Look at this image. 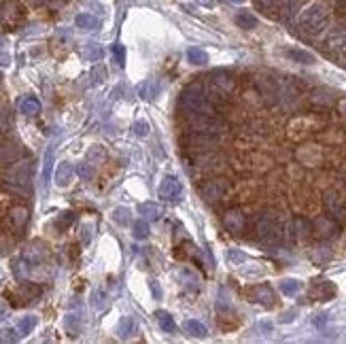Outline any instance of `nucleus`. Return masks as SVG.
<instances>
[{
	"mask_svg": "<svg viewBox=\"0 0 346 344\" xmlns=\"http://www.w3.org/2000/svg\"><path fill=\"white\" fill-rule=\"evenodd\" d=\"M178 106L183 108L185 115H202V113H215L213 102L204 90L202 83H191L181 92Z\"/></svg>",
	"mask_w": 346,
	"mask_h": 344,
	"instance_id": "nucleus-1",
	"label": "nucleus"
},
{
	"mask_svg": "<svg viewBox=\"0 0 346 344\" xmlns=\"http://www.w3.org/2000/svg\"><path fill=\"white\" fill-rule=\"evenodd\" d=\"M327 21H329L327 7L323 3H315V5H310L304 11L302 17H299V30H302L304 34H308V36H317V34H321V32L325 30Z\"/></svg>",
	"mask_w": 346,
	"mask_h": 344,
	"instance_id": "nucleus-2",
	"label": "nucleus"
},
{
	"mask_svg": "<svg viewBox=\"0 0 346 344\" xmlns=\"http://www.w3.org/2000/svg\"><path fill=\"white\" fill-rule=\"evenodd\" d=\"M204 90H206V94H208V98H210V102H213V104L221 102V100H225L232 94V90H234V77L227 70L210 72L206 77Z\"/></svg>",
	"mask_w": 346,
	"mask_h": 344,
	"instance_id": "nucleus-3",
	"label": "nucleus"
},
{
	"mask_svg": "<svg viewBox=\"0 0 346 344\" xmlns=\"http://www.w3.org/2000/svg\"><path fill=\"white\" fill-rule=\"evenodd\" d=\"M283 223L274 213H263L259 215V219L255 221V236L261 242H278L283 238Z\"/></svg>",
	"mask_w": 346,
	"mask_h": 344,
	"instance_id": "nucleus-4",
	"label": "nucleus"
},
{
	"mask_svg": "<svg viewBox=\"0 0 346 344\" xmlns=\"http://www.w3.org/2000/svg\"><path fill=\"white\" fill-rule=\"evenodd\" d=\"M187 128L191 132H206V134H223L227 124L217 113H202V115H185Z\"/></svg>",
	"mask_w": 346,
	"mask_h": 344,
	"instance_id": "nucleus-5",
	"label": "nucleus"
},
{
	"mask_svg": "<svg viewBox=\"0 0 346 344\" xmlns=\"http://www.w3.org/2000/svg\"><path fill=\"white\" fill-rule=\"evenodd\" d=\"M0 19L9 30H17L26 21V9L17 0H3L0 5Z\"/></svg>",
	"mask_w": 346,
	"mask_h": 344,
	"instance_id": "nucleus-6",
	"label": "nucleus"
},
{
	"mask_svg": "<svg viewBox=\"0 0 346 344\" xmlns=\"http://www.w3.org/2000/svg\"><path fill=\"white\" fill-rule=\"evenodd\" d=\"M183 147L189 151H213L215 147H219V138L217 134H206V132H191L181 138Z\"/></svg>",
	"mask_w": 346,
	"mask_h": 344,
	"instance_id": "nucleus-7",
	"label": "nucleus"
},
{
	"mask_svg": "<svg viewBox=\"0 0 346 344\" xmlns=\"http://www.w3.org/2000/svg\"><path fill=\"white\" fill-rule=\"evenodd\" d=\"M227 194H229V183H227V179H221V176L208 179L200 185V196H202L206 202H221Z\"/></svg>",
	"mask_w": 346,
	"mask_h": 344,
	"instance_id": "nucleus-8",
	"label": "nucleus"
},
{
	"mask_svg": "<svg viewBox=\"0 0 346 344\" xmlns=\"http://www.w3.org/2000/svg\"><path fill=\"white\" fill-rule=\"evenodd\" d=\"M158 196L166 202H181L183 200V183L176 176H164L158 187Z\"/></svg>",
	"mask_w": 346,
	"mask_h": 344,
	"instance_id": "nucleus-9",
	"label": "nucleus"
},
{
	"mask_svg": "<svg viewBox=\"0 0 346 344\" xmlns=\"http://www.w3.org/2000/svg\"><path fill=\"white\" fill-rule=\"evenodd\" d=\"M323 204H325V208H327V213L331 215V219H336V221H342L344 219L346 208L342 204V198L336 192H331V189L325 192V196H323Z\"/></svg>",
	"mask_w": 346,
	"mask_h": 344,
	"instance_id": "nucleus-10",
	"label": "nucleus"
},
{
	"mask_svg": "<svg viewBox=\"0 0 346 344\" xmlns=\"http://www.w3.org/2000/svg\"><path fill=\"white\" fill-rule=\"evenodd\" d=\"M30 179H32V164L30 162H19L9 172V181L13 183V185H21V187H24V185L30 183Z\"/></svg>",
	"mask_w": 346,
	"mask_h": 344,
	"instance_id": "nucleus-11",
	"label": "nucleus"
},
{
	"mask_svg": "<svg viewBox=\"0 0 346 344\" xmlns=\"http://www.w3.org/2000/svg\"><path fill=\"white\" fill-rule=\"evenodd\" d=\"M223 225H225V230L232 232V234H240V232L244 230V225H247V219H244V215L240 213V210L232 208V210H227V213L223 215Z\"/></svg>",
	"mask_w": 346,
	"mask_h": 344,
	"instance_id": "nucleus-12",
	"label": "nucleus"
},
{
	"mask_svg": "<svg viewBox=\"0 0 346 344\" xmlns=\"http://www.w3.org/2000/svg\"><path fill=\"white\" fill-rule=\"evenodd\" d=\"M249 295L253 297V302L263 304V306H272L274 304V291L270 289L267 285H257V287H251Z\"/></svg>",
	"mask_w": 346,
	"mask_h": 344,
	"instance_id": "nucleus-13",
	"label": "nucleus"
},
{
	"mask_svg": "<svg viewBox=\"0 0 346 344\" xmlns=\"http://www.w3.org/2000/svg\"><path fill=\"white\" fill-rule=\"evenodd\" d=\"M310 295L315 299H321V302H327V299H331L336 295V287H333L329 281H319V283L312 285Z\"/></svg>",
	"mask_w": 346,
	"mask_h": 344,
	"instance_id": "nucleus-14",
	"label": "nucleus"
},
{
	"mask_svg": "<svg viewBox=\"0 0 346 344\" xmlns=\"http://www.w3.org/2000/svg\"><path fill=\"white\" fill-rule=\"evenodd\" d=\"M72 176H74V168H72L70 162L58 164V168H55V185L58 187H68L72 183Z\"/></svg>",
	"mask_w": 346,
	"mask_h": 344,
	"instance_id": "nucleus-15",
	"label": "nucleus"
},
{
	"mask_svg": "<svg viewBox=\"0 0 346 344\" xmlns=\"http://www.w3.org/2000/svg\"><path fill=\"white\" fill-rule=\"evenodd\" d=\"M327 49L333 53H346V30H333L327 36Z\"/></svg>",
	"mask_w": 346,
	"mask_h": 344,
	"instance_id": "nucleus-16",
	"label": "nucleus"
},
{
	"mask_svg": "<svg viewBox=\"0 0 346 344\" xmlns=\"http://www.w3.org/2000/svg\"><path fill=\"white\" fill-rule=\"evenodd\" d=\"M53 164H55V149L49 147L47 151H45V158H43V172H41V183H43L45 189H47V185H49V181H51Z\"/></svg>",
	"mask_w": 346,
	"mask_h": 344,
	"instance_id": "nucleus-17",
	"label": "nucleus"
},
{
	"mask_svg": "<svg viewBox=\"0 0 346 344\" xmlns=\"http://www.w3.org/2000/svg\"><path fill=\"white\" fill-rule=\"evenodd\" d=\"M257 90L267 100H276V96H278V85H276V81L272 79V77H259L257 79Z\"/></svg>",
	"mask_w": 346,
	"mask_h": 344,
	"instance_id": "nucleus-18",
	"label": "nucleus"
},
{
	"mask_svg": "<svg viewBox=\"0 0 346 344\" xmlns=\"http://www.w3.org/2000/svg\"><path fill=\"white\" fill-rule=\"evenodd\" d=\"M138 96L142 98V100H155L160 96V81L158 79H147V81H142L140 83V87H138Z\"/></svg>",
	"mask_w": 346,
	"mask_h": 344,
	"instance_id": "nucleus-19",
	"label": "nucleus"
},
{
	"mask_svg": "<svg viewBox=\"0 0 346 344\" xmlns=\"http://www.w3.org/2000/svg\"><path fill=\"white\" fill-rule=\"evenodd\" d=\"M74 26L79 30H85V32H92V30H98L100 28V19L96 15H89V13H79L74 17Z\"/></svg>",
	"mask_w": 346,
	"mask_h": 344,
	"instance_id": "nucleus-20",
	"label": "nucleus"
},
{
	"mask_svg": "<svg viewBox=\"0 0 346 344\" xmlns=\"http://www.w3.org/2000/svg\"><path fill=\"white\" fill-rule=\"evenodd\" d=\"M138 213L142 215V219H147V221H158L164 215V208L160 204H155V202H142L138 206Z\"/></svg>",
	"mask_w": 346,
	"mask_h": 344,
	"instance_id": "nucleus-21",
	"label": "nucleus"
},
{
	"mask_svg": "<svg viewBox=\"0 0 346 344\" xmlns=\"http://www.w3.org/2000/svg\"><path fill=\"white\" fill-rule=\"evenodd\" d=\"M134 334H136V321H134L132 317H121L119 325H117V336L121 340H128Z\"/></svg>",
	"mask_w": 346,
	"mask_h": 344,
	"instance_id": "nucleus-22",
	"label": "nucleus"
},
{
	"mask_svg": "<svg viewBox=\"0 0 346 344\" xmlns=\"http://www.w3.org/2000/svg\"><path fill=\"white\" fill-rule=\"evenodd\" d=\"M19 155H21V151L13 142H3V145H0V164L15 162V160H19Z\"/></svg>",
	"mask_w": 346,
	"mask_h": 344,
	"instance_id": "nucleus-23",
	"label": "nucleus"
},
{
	"mask_svg": "<svg viewBox=\"0 0 346 344\" xmlns=\"http://www.w3.org/2000/svg\"><path fill=\"white\" fill-rule=\"evenodd\" d=\"M257 17H255L253 13H249V11H240V13H236V26L242 28V30H253L257 28Z\"/></svg>",
	"mask_w": 346,
	"mask_h": 344,
	"instance_id": "nucleus-24",
	"label": "nucleus"
},
{
	"mask_svg": "<svg viewBox=\"0 0 346 344\" xmlns=\"http://www.w3.org/2000/svg\"><path fill=\"white\" fill-rule=\"evenodd\" d=\"M185 331H187L189 336H194V338H206V336H208L206 325L200 323V321H196V319L185 321Z\"/></svg>",
	"mask_w": 346,
	"mask_h": 344,
	"instance_id": "nucleus-25",
	"label": "nucleus"
},
{
	"mask_svg": "<svg viewBox=\"0 0 346 344\" xmlns=\"http://www.w3.org/2000/svg\"><path fill=\"white\" fill-rule=\"evenodd\" d=\"M187 60L194 66H206L208 64V53L204 49H200V47H191L187 51Z\"/></svg>",
	"mask_w": 346,
	"mask_h": 344,
	"instance_id": "nucleus-26",
	"label": "nucleus"
},
{
	"mask_svg": "<svg viewBox=\"0 0 346 344\" xmlns=\"http://www.w3.org/2000/svg\"><path fill=\"white\" fill-rule=\"evenodd\" d=\"M155 319H158V323H160V327L166 331V334H172V331L176 329V323H174V319L170 317V313H166V310H158L155 313Z\"/></svg>",
	"mask_w": 346,
	"mask_h": 344,
	"instance_id": "nucleus-27",
	"label": "nucleus"
},
{
	"mask_svg": "<svg viewBox=\"0 0 346 344\" xmlns=\"http://www.w3.org/2000/svg\"><path fill=\"white\" fill-rule=\"evenodd\" d=\"M287 58H291L297 64H315V55L304 49H287Z\"/></svg>",
	"mask_w": 346,
	"mask_h": 344,
	"instance_id": "nucleus-28",
	"label": "nucleus"
},
{
	"mask_svg": "<svg viewBox=\"0 0 346 344\" xmlns=\"http://www.w3.org/2000/svg\"><path fill=\"white\" fill-rule=\"evenodd\" d=\"M19 110L24 115H39L41 113V102H39L36 98H32V96L30 98H24L19 102Z\"/></svg>",
	"mask_w": 346,
	"mask_h": 344,
	"instance_id": "nucleus-29",
	"label": "nucleus"
},
{
	"mask_svg": "<svg viewBox=\"0 0 346 344\" xmlns=\"http://www.w3.org/2000/svg\"><path fill=\"white\" fill-rule=\"evenodd\" d=\"M132 234H134V238H136V240H147L149 234H151L147 219H138L136 223L132 225Z\"/></svg>",
	"mask_w": 346,
	"mask_h": 344,
	"instance_id": "nucleus-30",
	"label": "nucleus"
},
{
	"mask_svg": "<svg viewBox=\"0 0 346 344\" xmlns=\"http://www.w3.org/2000/svg\"><path fill=\"white\" fill-rule=\"evenodd\" d=\"M278 287H281L283 295H295L299 289H302V283L295 281V279H283Z\"/></svg>",
	"mask_w": 346,
	"mask_h": 344,
	"instance_id": "nucleus-31",
	"label": "nucleus"
},
{
	"mask_svg": "<svg viewBox=\"0 0 346 344\" xmlns=\"http://www.w3.org/2000/svg\"><path fill=\"white\" fill-rule=\"evenodd\" d=\"M36 323H39V319H36L34 315H28V317L21 319V321H19V331H21V336L32 334V331H34V327H36Z\"/></svg>",
	"mask_w": 346,
	"mask_h": 344,
	"instance_id": "nucleus-32",
	"label": "nucleus"
},
{
	"mask_svg": "<svg viewBox=\"0 0 346 344\" xmlns=\"http://www.w3.org/2000/svg\"><path fill=\"white\" fill-rule=\"evenodd\" d=\"M83 53H85V58H87V60L96 62V60H100V58H102V47H100L98 43H85Z\"/></svg>",
	"mask_w": 346,
	"mask_h": 344,
	"instance_id": "nucleus-33",
	"label": "nucleus"
},
{
	"mask_svg": "<svg viewBox=\"0 0 346 344\" xmlns=\"http://www.w3.org/2000/svg\"><path fill=\"white\" fill-rule=\"evenodd\" d=\"M64 325H66V329H68L70 336H79L81 334V319L79 317L68 315V317L64 319Z\"/></svg>",
	"mask_w": 346,
	"mask_h": 344,
	"instance_id": "nucleus-34",
	"label": "nucleus"
},
{
	"mask_svg": "<svg viewBox=\"0 0 346 344\" xmlns=\"http://www.w3.org/2000/svg\"><path fill=\"white\" fill-rule=\"evenodd\" d=\"M181 279L185 281L183 285H185V289H187V291H198V289H200V285H198V276H196V274L183 270V272H181Z\"/></svg>",
	"mask_w": 346,
	"mask_h": 344,
	"instance_id": "nucleus-35",
	"label": "nucleus"
},
{
	"mask_svg": "<svg viewBox=\"0 0 346 344\" xmlns=\"http://www.w3.org/2000/svg\"><path fill=\"white\" fill-rule=\"evenodd\" d=\"M11 219H13L15 227H24L28 221V210L26 208H13L11 210Z\"/></svg>",
	"mask_w": 346,
	"mask_h": 344,
	"instance_id": "nucleus-36",
	"label": "nucleus"
},
{
	"mask_svg": "<svg viewBox=\"0 0 346 344\" xmlns=\"http://www.w3.org/2000/svg\"><path fill=\"white\" fill-rule=\"evenodd\" d=\"M113 219L117 221L119 225H128V223H130V208H124V206L115 208V213H113Z\"/></svg>",
	"mask_w": 346,
	"mask_h": 344,
	"instance_id": "nucleus-37",
	"label": "nucleus"
},
{
	"mask_svg": "<svg viewBox=\"0 0 346 344\" xmlns=\"http://www.w3.org/2000/svg\"><path fill=\"white\" fill-rule=\"evenodd\" d=\"M72 223H74V213H64L62 217L55 219V227H58V230H66V227H70Z\"/></svg>",
	"mask_w": 346,
	"mask_h": 344,
	"instance_id": "nucleus-38",
	"label": "nucleus"
},
{
	"mask_svg": "<svg viewBox=\"0 0 346 344\" xmlns=\"http://www.w3.org/2000/svg\"><path fill=\"white\" fill-rule=\"evenodd\" d=\"M113 55H115V62L119 66H126V47L121 43H115L113 45Z\"/></svg>",
	"mask_w": 346,
	"mask_h": 344,
	"instance_id": "nucleus-39",
	"label": "nucleus"
},
{
	"mask_svg": "<svg viewBox=\"0 0 346 344\" xmlns=\"http://www.w3.org/2000/svg\"><path fill=\"white\" fill-rule=\"evenodd\" d=\"M149 130L151 128H149V124L144 119H136V121H134V134H136V136H147Z\"/></svg>",
	"mask_w": 346,
	"mask_h": 344,
	"instance_id": "nucleus-40",
	"label": "nucleus"
},
{
	"mask_svg": "<svg viewBox=\"0 0 346 344\" xmlns=\"http://www.w3.org/2000/svg\"><path fill=\"white\" fill-rule=\"evenodd\" d=\"M312 232V225L308 223V221H304V219H297V236H302V238H306L308 234Z\"/></svg>",
	"mask_w": 346,
	"mask_h": 344,
	"instance_id": "nucleus-41",
	"label": "nucleus"
},
{
	"mask_svg": "<svg viewBox=\"0 0 346 344\" xmlns=\"http://www.w3.org/2000/svg\"><path fill=\"white\" fill-rule=\"evenodd\" d=\"M15 340H17L15 329H11V327L0 329V342H15Z\"/></svg>",
	"mask_w": 346,
	"mask_h": 344,
	"instance_id": "nucleus-42",
	"label": "nucleus"
},
{
	"mask_svg": "<svg viewBox=\"0 0 346 344\" xmlns=\"http://www.w3.org/2000/svg\"><path fill=\"white\" fill-rule=\"evenodd\" d=\"M104 297H106L104 291H94V295H92V304H94V308H102V306L106 304Z\"/></svg>",
	"mask_w": 346,
	"mask_h": 344,
	"instance_id": "nucleus-43",
	"label": "nucleus"
},
{
	"mask_svg": "<svg viewBox=\"0 0 346 344\" xmlns=\"http://www.w3.org/2000/svg\"><path fill=\"white\" fill-rule=\"evenodd\" d=\"M227 261H229V263H242V261H244V255L238 253V251H229V253H227Z\"/></svg>",
	"mask_w": 346,
	"mask_h": 344,
	"instance_id": "nucleus-44",
	"label": "nucleus"
},
{
	"mask_svg": "<svg viewBox=\"0 0 346 344\" xmlns=\"http://www.w3.org/2000/svg\"><path fill=\"white\" fill-rule=\"evenodd\" d=\"M327 321H329V315H325V313H323V315H317L315 319H312V325H315V327H323V325H325L327 323Z\"/></svg>",
	"mask_w": 346,
	"mask_h": 344,
	"instance_id": "nucleus-45",
	"label": "nucleus"
},
{
	"mask_svg": "<svg viewBox=\"0 0 346 344\" xmlns=\"http://www.w3.org/2000/svg\"><path fill=\"white\" fill-rule=\"evenodd\" d=\"M92 77H94V83H102V81H104V79H102V77H104V68H102V66H98V68H94Z\"/></svg>",
	"mask_w": 346,
	"mask_h": 344,
	"instance_id": "nucleus-46",
	"label": "nucleus"
},
{
	"mask_svg": "<svg viewBox=\"0 0 346 344\" xmlns=\"http://www.w3.org/2000/svg\"><path fill=\"white\" fill-rule=\"evenodd\" d=\"M295 319V310H287V313L281 315V323H291Z\"/></svg>",
	"mask_w": 346,
	"mask_h": 344,
	"instance_id": "nucleus-47",
	"label": "nucleus"
},
{
	"mask_svg": "<svg viewBox=\"0 0 346 344\" xmlns=\"http://www.w3.org/2000/svg\"><path fill=\"white\" fill-rule=\"evenodd\" d=\"M0 66H11V55L0 51Z\"/></svg>",
	"mask_w": 346,
	"mask_h": 344,
	"instance_id": "nucleus-48",
	"label": "nucleus"
},
{
	"mask_svg": "<svg viewBox=\"0 0 346 344\" xmlns=\"http://www.w3.org/2000/svg\"><path fill=\"white\" fill-rule=\"evenodd\" d=\"M83 245H89V225H83Z\"/></svg>",
	"mask_w": 346,
	"mask_h": 344,
	"instance_id": "nucleus-49",
	"label": "nucleus"
},
{
	"mask_svg": "<svg viewBox=\"0 0 346 344\" xmlns=\"http://www.w3.org/2000/svg\"><path fill=\"white\" fill-rule=\"evenodd\" d=\"M79 172H81V176H83V179H87V176H89V170H87V166H85V164L81 166V170H79Z\"/></svg>",
	"mask_w": 346,
	"mask_h": 344,
	"instance_id": "nucleus-50",
	"label": "nucleus"
},
{
	"mask_svg": "<svg viewBox=\"0 0 346 344\" xmlns=\"http://www.w3.org/2000/svg\"><path fill=\"white\" fill-rule=\"evenodd\" d=\"M151 289H153V293H155V297H160V289H158V283H151Z\"/></svg>",
	"mask_w": 346,
	"mask_h": 344,
	"instance_id": "nucleus-51",
	"label": "nucleus"
},
{
	"mask_svg": "<svg viewBox=\"0 0 346 344\" xmlns=\"http://www.w3.org/2000/svg\"><path fill=\"white\" fill-rule=\"evenodd\" d=\"M5 126H7V121H5V115L0 113V128H5Z\"/></svg>",
	"mask_w": 346,
	"mask_h": 344,
	"instance_id": "nucleus-52",
	"label": "nucleus"
},
{
	"mask_svg": "<svg viewBox=\"0 0 346 344\" xmlns=\"http://www.w3.org/2000/svg\"><path fill=\"white\" fill-rule=\"evenodd\" d=\"M7 317V313H5V308H0V321H3Z\"/></svg>",
	"mask_w": 346,
	"mask_h": 344,
	"instance_id": "nucleus-53",
	"label": "nucleus"
},
{
	"mask_svg": "<svg viewBox=\"0 0 346 344\" xmlns=\"http://www.w3.org/2000/svg\"><path fill=\"white\" fill-rule=\"evenodd\" d=\"M229 3H234V5H242L244 0H229Z\"/></svg>",
	"mask_w": 346,
	"mask_h": 344,
	"instance_id": "nucleus-54",
	"label": "nucleus"
},
{
	"mask_svg": "<svg viewBox=\"0 0 346 344\" xmlns=\"http://www.w3.org/2000/svg\"><path fill=\"white\" fill-rule=\"evenodd\" d=\"M3 45H5V39H3V36H0V47H3Z\"/></svg>",
	"mask_w": 346,
	"mask_h": 344,
	"instance_id": "nucleus-55",
	"label": "nucleus"
},
{
	"mask_svg": "<svg viewBox=\"0 0 346 344\" xmlns=\"http://www.w3.org/2000/svg\"><path fill=\"white\" fill-rule=\"evenodd\" d=\"M0 81H3V74H0Z\"/></svg>",
	"mask_w": 346,
	"mask_h": 344,
	"instance_id": "nucleus-56",
	"label": "nucleus"
}]
</instances>
